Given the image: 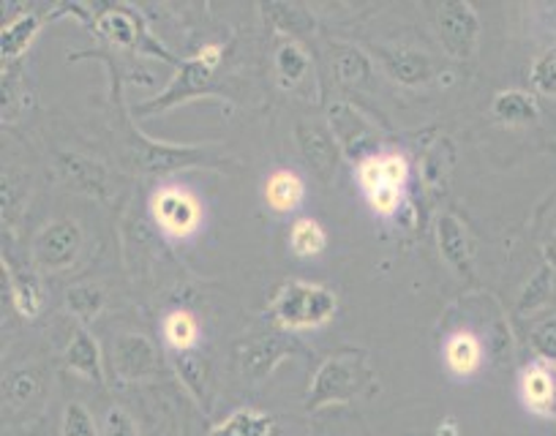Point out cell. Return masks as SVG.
Instances as JSON below:
<instances>
[{
    "label": "cell",
    "instance_id": "26",
    "mask_svg": "<svg viewBox=\"0 0 556 436\" xmlns=\"http://www.w3.org/2000/svg\"><path fill=\"white\" fill-rule=\"evenodd\" d=\"M175 371H178L180 382L189 387L191 396L197 401H205L207 396V363L202 360V355H197L194 349H186V352H175Z\"/></svg>",
    "mask_w": 556,
    "mask_h": 436
},
{
    "label": "cell",
    "instance_id": "22",
    "mask_svg": "<svg viewBox=\"0 0 556 436\" xmlns=\"http://www.w3.org/2000/svg\"><path fill=\"white\" fill-rule=\"evenodd\" d=\"M494 115L505 124H532L540 115V104L529 90H502L494 99Z\"/></svg>",
    "mask_w": 556,
    "mask_h": 436
},
{
    "label": "cell",
    "instance_id": "19",
    "mask_svg": "<svg viewBox=\"0 0 556 436\" xmlns=\"http://www.w3.org/2000/svg\"><path fill=\"white\" fill-rule=\"evenodd\" d=\"M41 25H45V17L36 14L34 9L20 14V17H14L12 23L3 25V30H0V55H3V61H17V57L34 44Z\"/></svg>",
    "mask_w": 556,
    "mask_h": 436
},
{
    "label": "cell",
    "instance_id": "36",
    "mask_svg": "<svg viewBox=\"0 0 556 436\" xmlns=\"http://www.w3.org/2000/svg\"><path fill=\"white\" fill-rule=\"evenodd\" d=\"M101 436H139L137 425L128 418L123 409L112 407L104 418V428H101Z\"/></svg>",
    "mask_w": 556,
    "mask_h": 436
},
{
    "label": "cell",
    "instance_id": "1",
    "mask_svg": "<svg viewBox=\"0 0 556 436\" xmlns=\"http://www.w3.org/2000/svg\"><path fill=\"white\" fill-rule=\"evenodd\" d=\"M336 295L308 281H287L273 297V313L290 331H312L330 322L336 313Z\"/></svg>",
    "mask_w": 556,
    "mask_h": 436
},
{
    "label": "cell",
    "instance_id": "21",
    "mask_svg": "<svg viewBox=\"0 0 556 436\" xmlns=\"http://www.w3.org/2000/svg\"><path fill=\"white\" fill-rule=\"evenodd\" d=\"M445 363L453 374L472 376L483 363V349L472 333H453L445 344Z\"/></svg>",
    "mask_w": 556,
    "mask_h": 436
},
{
    "label": "cell",
    "instance_id": "17",
    "mask_svg": "<svg viewBox=\"0 0 556 436\" xmlns=\"http://www.w3.org/2000/svg\"><path fill=\"white\" fill-rule=\"evenodd\" d=\"M63 178L74 185V189L85 191L90 196H104L106 194V169L99 162L79 153H61L58 158Z\"/></svg>",
    "mask_w": 556,
    "mask_h": 436
},
{
    "label": "cell",
    "instance_id": "29",
    "mask_svg": "<svg viewBox=\"0 0 556 436\" xmlns=\"http://www.w3.org/2000/svg\"><path fill=\"white\" fill-rule=\"evenodd\" d=\"M276 72L278 79L285 85L301 82L303 74L308 72V55L301 44L295 41H287V44L278 47L276 52Z\"/></svg>",
    "mask_w": 556,
    "mask_h": 436
},
{
    "label": "cell",
    "instance_id": "24",
    "mask_svg": "<svg viewBox=\"0 0 556 436\" xmlns=\"http://www.w3.org/2000/svg\"><path fill=\"white\" fill-rule=\"evenodd\" d=\"M262 14H265L267 23L276 30H285V34H312L314 30V17L298 3H262Z\"/></svg>",
    "mask_w": 556,
    "mask_h": 436
},
{
    "label": "cell",
    "instance_id": "8",
    "mask_svg": "<svg viewBox=\"0 0 556 436\" xmlns=\"http://www.w3.org/2000/svg\"><path fill=\"white\" fill-rule=\"evenodd\" d=\"M153 216L159 227L173 238H186L200 227V202L184 189H162L153 196Z\"/></svg>",
    "mask_w": 556,
    "mask_h": 436
},
{
    "label": "cell",
    "instance_id": "12",
    "mask_svg": "<svg viewBox=\"0 0 556 436\" xmlns=\"http://www.w3.org/2000/svg\"><path fill=\"white\" fill-rule=\"evenodd\" d=\"M521 398L534 414H540V418H554L556 380H554V374H551L548 363L538 360V363H532L523 369Z\"/></svg>",
    "mask_w": 556,
    "mask_h": 436
},
{
    "label": "cell",
    "instance_id": "15",
    "mask_svg": "<svg viewBox=\"0 0 556 436\" xmlns=\"http://www.w3.org/2000/svg\"><path fill=\"white\" fill-rule=\"evenodd\" d=\"M382 68L401 85H424L426 79L434 74L431 57L424 52L409 50V47H399V50H382Z\"/></svg>",
    "mask_w": 556,
    "mask_h": 436
},
{
    "label": "cell",
    "instance_id": "37",
    "mask_svg": "<svg viewBox=\"0 0 556 436\" xmlns=\"http://www.w3.org/2000/svg\"><path fill=\"white\" fill-rule=\"evenodd\" d=\"M532 344L545 360H556V319H548V322L534 328Z\"/></svg>",
    "mask_w": 556,
    "mask_h": 436
},
{
    "label": "cell",
    "instance_id": "11",
    "mask_svg": "<svg viewBox=\"0 0 556 436\" xmlns=\"http://www.w3.org/2000/svg\"><path fill=\"white\" fill-rule=\"evenodd\" d=\"M115 366L123 380H142L156 369V349L146 336L123 333L115 344Z\"/></svg>",
    "mask_w": 556,
    "mask_h": 436
},
{
    "label": "cell",
    "instance_id": "39",
    "mask_svg": "<svg viewBox=\"0 0 556 436\" xmlns=\"http://www.w3.org/2000/svg\"><path fill=\"white\" fill-rule=\"evenodd\" d=\"M545 259H548V265H556V238L545 246Z\"/></svg>",
    "mask_w": 556,
    "mask_h": 436
},
{
    "label": "cell",
    "instance_id": "16",
    "mask_svg": "<svg viewBox=\"0 0 556 436\" xmlns=\"http://www.w3.org/2000/svg\"><path fill=\"white\" fill-rule=\"evenodd\" d=\"M96 34L117 47H139L137 41L146 39V25L139 23L137 14L126 7H106L96 20Z\"/></svg>",
    "mask_w": 556,
    "mask_h": 436
},
{
    "label": "cell",
    "instance_id": "7",
    "mask_svg": "<svg viewBox=\"0 0 556 436\" xmlns=\"http://www.w3.org/2000/svg\"><path fill=\"white\" fill-rule=\"evenodd\" d=\"M83 227L72 218H58L52 225H47L45 230L36 235L34 241V254L39 268L45 270H63L72 268L79 257V248H83Z\"/></svg>",
    "mask_w": 556,
    "mask_h": 436
},
{
    "label": "cell",
    "instance_id": "3",
    "mask_svg": "<svg viewBox=\"0 0 556 436\" xmlns=\"http://www.w3.org/2000/svg\"><path fill=\"white\" fill-rule=\"evenodd\" d=\"M126 153H128V158L134 162V167L142 169V172H148V175L175 172V169L194 167V164L211 162V156H207V148L153 142L134 129H131V142H128Z\"/></svg>",
    "mask_w": 556,
    "mask_h": 436
},
{
    "label": "cell",
    "instance_id": "25",
    "mask_svg": "<svg viewBox=\"0 0 556 436\" xmlns=\"http://www.w3.org/2000/svg\"><path fill=\"white\" fill-rule=\"evenodd\" d=\"M265 200L278 213L295 210L303 202V180L292 172H276L265 183Z\"/></svg>",
    "mask_w": 556,
    "mask_h": 436
},
{
    "label": "cell",
    "instance_id": "14",
    "mask_svg": "<svg viewBox=\"0 0 556 436\" xmlns=\"http://www.w3.org/2000/svg\"><path fill=\"white\" fill-rule=\"evenodd\" d=\"M330 66L336 79L344 88H371L374 85V63L363 50L352 44L330 47Z\"/></svg>",
    "mask_w": 556,
    "mask_h": 436
},
{
    "label": "cell",
    "instance_id": "35",
    "mask_svg": "<svg viewBox=\"0 0 556 436\" xmlns=\"http://www.w3.org/2000/svg\"><path fill=\"white\" fill-rule=\"evenodd\" d=\"M548 292H551V268H543L527 284V290H523L521 303H518V306H521V311H529V308L540 306V303L545 300V295H548Z\"/></svg>",
    "mask_w": 556,
    "mask_h": 436
},
{
    "label": "cell",
    "instance_id": "13",
    "mask_svg": "<svg viewBox=\"0 0 556 436\" xmlns=\"http://www.w3.org/2000/svg\"><path fill=\"white\" fill-rule=\"evenodd\" d=\"M292 352V344L281 336H265L251 342L249 347L240 349V369L249 380H262L270 374L287 355Z\"/></svg>",
    "mask_w": 556,
    "mask_h": 436
},
{
    "label": "cell",
    "instance_id": "32",
    "mask_svg": "<svg viewBox=\"0 0 556 436\" xmlns=\"http://www.w3.org/2000/svg\"><path fill=\"white\" fill-rule=\"evenodd\" d=\"M529 79H532L534 93L556 95V44H551L548 50L540 52V57L534 61Z\"/></svg>",
    "mask_w": 556,
    "mask_h": 436
},
{
    "label": "cell",
    "instance_id": "6",
    "mask_svg": "<svg viewBox=\"0 0 556 436\" xmlns=\"http://www.w3.org/2000/svg\"><path fill=\"white\" fill-rule=\"evenodd\" d=\"M213 72H216V66L202 61L200 55L189 57V61L178 63V72H175L173 82L164 88V93H159L156 99L146 101V104H139L137 110L142 115H159V113H167L169 106L184 104V101L197 99V95L213 93V85H211Z\"/></svg>",
    "mask_w": 556,
    "mask_h": 436
},
{
    "label": "cell",
    "instance_id": "9",
    "mask_svg": "<svg viewBox=\"0 0 556 436\" xmlns=\"http://www.w3.org/2000/svg\"><path fill=\"white\" fill-rule=\"evenodd\" d=\"M298 145H301L303 156L312 164L314 172L323 180H333L336 169H339L341 148L336 142L333 131L323 124H308V120H301L298 124Z\"/></svg>",
    "mask_w": 556,
    "mask_h": 436
},
{
    "label": "cell",
    "instance_id": "28",
    "mask_svg": "<svg viewBox=\"0 0 556 436\" xmlns=\"http://www.w3.org/2000/svg\"><path fill=\"white\" fill-rule=\"evenodd\" d=\"M292 252L298 257H317V254L325 252V243H328V235H325L323 227L314 221V218H301L290 232Z\"/></svg>",
    "mask_w": 556,
    "mask_h": 436
},
{
    "label": "cell",
    "instance_id": "34",
    "mask_svg": "<svg viewBox=\"0 0 556 436\" xmlns=\"http://www.w3.org/2000/svg\"><path fill=\"white\" fill-rule=\"evenodd\" d=\"M61 436H99L93 418H90L88 409H85L83 403H68V407L63 409Z\"/></svg>",
    "mask_w": 556,
    "mask_h": 436
},
{
    "label": "cell",
    "instance_id": "38",
    "mask_svg": "<svg viewBox=\"0 0 556 436\" xmlns=\"http://www.w3.org/2000/svg\"><path fill=\"white\" fill-rule=\"evenodd\" d=\"M437 436H458V423L453 418L442 420L440 428H437Z\"/></svg>",
    "mask_w": 556,
    "mask_h": 436
},
{
    "label": "cell",
    "instance_id": "33",
    "mask_svg": "<svg viewBox=\"0 0 556 436\" xmlns=\"http://www.w3.org/2000/svg\"><path fill=\"white\" fill-rule=\"evenodd\" d=\"M41 393V380L36 369H20L7 380V396L14 403H28Z\"/></svg>",
    "mask_w": 556,
    "mask_h": 436
},
{
    "label": "cell",
    "instance_id": "27",
    "mask_svg": "<svg viewBox=\"0 0 556 436\" xmlns=\"http://www.w3.org/2000/svg\"><path fill=\"white\" fill-rule=\"evenodd\" d=\"M197 333H200V328L189 311H173L164 319V338L175 352H186V349L194 347Z\"/></svg>",
    "mask_w": 556,
    "mask_h": 436
},
{
    "label": "cell",
    "instance_id": "4",
    "mask_svg": "<svg viewBox=\"0 0 556 436\" xmlns=\"http://www.w3.org/2000/svg\"><path fill=\"white\" fill-rule=\"evenodd\" d=\"M434 25L447 55H453L456 61H467L475 55L480 39V17L472 3H464V0L442 3L437 9Z\"/></svg>",
    "mask_w": 556,
    "mask_h": 436
},
{
    "label": "cell",
    "instance_id": "10",
    "mask_svg": "<svg viewBox=\"0 0 556 436\" xmlns=\"http://www.w3.org/2000/svg\"><path fill=\"white\" fill-rule=\"evenodd\" d=\"M406 175L409 167L395 153H382L357 167V183L363 185L366 196L377 194V191H401L406 185Z\"/></svg>",
    "mask_w": 556,
    "mask_h": 436
},
{
    "label": "cell",
    "instance_id": "2",
    "mask_svg": "<svg viewBox=\"0 0 556 436\" xmlns=\"http://www.w3.org/2000/svg\"><path fill=\"white\" fill-rule=\"evenodd\" d=\"M328 129L333 131L336 142H339L341 153L361 167L363 162L374 156H382V137H379L377 126L355 110L352 104L336 101L328 110Z\"/></svg>",
    "mask_w": 556,
    "mask_h": 436
},
{
    "label": "cell",
    "instance_id": "31",
    "mask_svg": "<svg viewBox=\"0 0 556 436\" xmlns=\"http://www.w3.org/2000/svg\"><path fill=\"white\" fill-rule=\"evenodd\" d=\"M12 297H14V306H17L20 313L25 317H36L41 311V284L36 275L30 273H14L12 275Z\"/></svg>",
    "mask_w": 556,
    "mask_h": 436
},
{
    "label": "cell",
    "instance_id": "30",
    "mask_svg": "<svg viewBox=\"0 0 556 436\" xmlns=\"http://www.w3.org/2000/svg\"><path fill=\"white\" fill-rule=\"evenodd\" d=\"M66 306L79 322H90V319L99 317V311L104 308V295H101L99 286L77 284L66 292Z\"/></svg>",
    "mask_w": 556,
    "mask_h": 436
},
{
    "label": "cell",
    "instance_id": "18",
    "mask_svg": "<svg viewBox=\"0 0 556 436\" xmlns=\"http://www.w3.org/2000/svg\"><path fill=\"white\" fill-rule=\"evenodd\" d=\"M437 241H440V252L451 262V268L469 275V270H472V248H469V238L464 227L458 225L456 216L445 213L437 221Z\"/></svg>",
    "mask_w": 556,
    "mask_h": 436
},
{
    "label": "cell",
    "instance_id": "5",
    "mask_svg": "<svg viewBox=\"0 0 556 436\" xmlns=\"http://www.w3.org/2000/svg\"><path fill=\"white\" fill-rule=\"evenodd\" d=\"M361 355L357 352H344L328 358L323 363V369L317 371L312 382V398H308V409L328 407V403L346 401V398L355 396L357 385H361Z\"/></svg>",
    "mask_w": 556,
    "mask_h": 436
},
{
    "label": "cell",
    "instance_id": "20",
    "mask_svg": "<svg viewBox=\"0 0 556 436\" xmlns=\"http://www.w3.org/2000/svg\"><path fill=\"white\" fill-rule=\"evenodd\" d=\"M66 366L77 374H83L85 380L90 382H104V374H101V352L96 338L90 336L88 328H77L66 347Z\"/></svg>",
    "mask_w": 556,
    "mask_h": 436
},
{
    "label": "cell",
    "instance_id": "23",
    "mask_svg": "<svg viewBox=\"0 0 556 436\" xmlns=\"http://www.w3.org/2000/svg\"><path fill=\"white\" fill-rule=\"evenodd\" d=\"M273 434V420L267 418L260 409H238V412L229 414L227 420H222L218 425H213V431L207 436H270Z\"/></svg>",
    "mask_w": 556,
    "mask_h": 436
}]
</instances>
